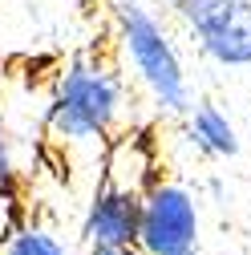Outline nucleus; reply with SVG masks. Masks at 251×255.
Returning a JSON list of instances; mask_svg holds the SVG:
<instances>
[{"instance_id": "nucleus-1", "label": "nucleus", "mask_w": 251, "mask_h": 255, "mask_svg": "<svg viewBox=\"0 0 251 255\" xmlns=\"http://www.w3.org/2000/svg\"><path fill=\"white\" fill-rule=\"evenodd\" d=\"M114 28H118V45L130 61L138 85L146 89V98L154 102V110L170 118H186L195 106L191 77H186L182 53L166 33V24L158 20V12L146 8L142 0H118Z\"/></svg>"}, {"instance_id": "nucleus-2", "label": "nucleus", "mask_w": 251, "mask_h": 255, "mask_svg": "<svg viewBox=\"0 0 251 255\" xmlns=\"http://www.w3.org/2000/svg\"><path fill=\"white\" fill-rule=\"evenodd\" d=\"M126 114V77L98 57H81L57 77L45 130L57 142H102Z\"/></svg>"}, {"instance_id": "nucleus-3", "label": "nucleus", "mask_w": 251, "mask_h": 255, "mask_svg": "<svg viewBox=\"0 0 251 255\" xmlns=\"http://www.w3.org/2000/svg\"><path fill=\"white\" fill-rule=\"evenodd\" d=\"M199 53L223 69H251V0H170Z\"/></svg>"}, {"instance_id": "nucleus-4", "label": "nucleus", "mask_w": 251, "mask_h": 255, "mask_svg": "<svg viewBox=\"0 0 251 255\" xmlns=\"http://www.w3.org/2000/svg\"><path fill=\"white\" fill-rule=\"evenodd\" d=\"M142 255H199V203L182 182L154 178L142 190V223H138Z\"/></svg>"}, {"instance_id": "nucleus-5", "label": "nucleus", "mask_w": 251, "mask_h": 255, "mask_svg": "<svg viewBox=\"0 0 251 255\" xmlns=\"http://www.w3.org/2000/svg\"><path fill=\"white\" fill-rule=\"evenodd\" d=\"M138 223H142V190L110 178L93 190L85 207L81 239L85 247H138Z\"/></svg>"}, {"instance_id": "nucleus-6", "label": "nucleus", "mask_w": 251, "mask_h": 255, "mask_svg": "<svg viewBox=\"0 0 251 255\" xmlns=\"http://www.w3.org/2000/svg\"><path fill=\"white\" fill-rule=\"evenodd\" d=\"M186 138L207 158H235L239 154V130L215 102L191 106V114H186Z\"/></svg>"}, {"instance_id": "nucleus-7", "label": "nucleus", "mask_w": 251, "mask_h": 255, "mask_svg": "<svg viewBox=\"0 0 251 255\" xmlns=\"http://www.w3.org/2000/svg\"><path fill=\"white\" fill-rule=\"evenodd\" d=\"M4 255H69V247L61 243L49 227H37V223H24V227H12L4 239Z\"/></svg>"}, {"instance_id": "nucleus-8", "label": "nucleus", "mask_w": 251, "mask_h": 255, "mask_svg": "<svg viewBox=\"0 0 251 255\" xmlns=\"http://www.w3.org/2000/svg\"><path fill=\"white\" fill-rule=\"evenodd\" d=\"M0 199L8 207H16V199H20V170L12 158V142L4 134H0Z\"/></svg>"}, {"instance_id": "nucleus-9", "label": "nucleus", "mask_w": 251, "mask_h": 255, "mask_svg": "<svg viewBox=\"0 0 251 255\" xmlns=\"http://www.w3.org/2000/svg\"><path fill=\"white\" fill-rule=\"evenodd\" d=\"M85 255H142L138 247H89Z\"/></svg>"}, {"instance_id": "nucleus-10", "label": "nucleus", "mask_w": 251, "mask_h": 255, "mask_svg": "<svg viewBox=\"0 0 251 255\" xmlns=\"http://www.w3.org/2000/svg\"><path fill=\"white\" fill-rule=\"evenodd\" d=\"M4 211H8V203H4V199H0V223H4Z\"/></svg>"}]
</instances>
